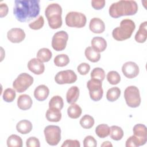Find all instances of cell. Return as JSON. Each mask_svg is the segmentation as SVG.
I'll list each match as a JSON object with an SVG mask.
<instances>
[{
	"mask_svg": "<svg viewBox=\"0 0 147 147\" xmlns=\"http://www.w3.org/2000/svg\"><path fill=\"white\" fill-rule=\"evenodd\" d=\"M40 11V0H16L13 14L21 22H28L38 16Z\"/></svg>",
	"mask_w": 147,
	"mask_h": 147,
	"instance_id": "cell-1",
	"label": "cell"
},
{
	"mask_svg": "<svg viewBox=\"0 0 147 147\" xmlns=\"http://www.w3.org/2000/svg\"><path fill=\"white\" fill-rule=\"evenodd\" d=\"M138 11V5L134 1L121 0L113 3L109 7L110 16L115 18L123 16L134 15Z\"/></svg>",
	"mask_w": 147,
	"mask_h": 147,
	"instance_id": "cell-2",
	"label": "cell"
},
{
	"mask_svg": "<svg viewBox=\"0 0 147 147\" xmlns=\"http://www.w3.org/2000/svg\"><path fill=\"white\" fill-rule=\"evenodd\" d=\"M62 8L56 3L49 4L45 9V15L47 18L48 25L51 29H56L62 25Z\"/></svg>",
	"mask_w": 147,
	"mask_h": 147,
	"instance_id": "cell-3",
	"label": "cell"
},
{
	"mask_svg": "<svg viewBox=\"0 0 147 147\" xmlns=\"http://www.w3.org/2000/svg\"><path fill=\"white\" fill-rule=\"evenodd\" d=\"M136 28V25L130 19L122 20L119 26L116 27L112 32L113 37L117 41H123L129 38Z\"/></svg>",
	"mask_w": 147,
	"mask_h": 147,
	"instance_id": "cell-4",
	"label": "cell"
},
{
	"mask_svg": "<svg viewBox=\"0 0 147 147\" xmlns=\"http://www.w3.org/2000/svg\"><path fill=\"white\" fill-rule=\"evenodd\" d=\"M124 98L128 106L136 108L141 103V96L138 88L134 86H130L125 90Z\"/></svg>",
	"mask_w": 147,
	"mask_h": 147,
	"instance_id": "cell-5",
	"label": "cell"
},
{
	"mask_svg": "<svg viewBox=\"0 0 147 147\" xmlns=\"http://www.w3.org/2000/svg\"><path fill=\"white\" fill-rule=\"evenodd\" d=\"M46 142L50 145H57L61 140V129L56 125H48L44 130Z\"/></svg>",
	"mask_w": 147,
	"mask_h": 147,
	"instance_id": "cell-6",
	"label": "cell"
},
{
	"mask_svg": "<svg viewBox=\"0 0 147 147\" xmlns=\"http://www.w3.org/2000/svg\"><path fill=\"white\" fill-rule=\"evenodd\" d=\"M86 17L82 13L71 11L65 16V24L69 27L83 28L86 25Z\"/></svg>",
	"mask_w": 147,
	"mask_h": 147,
	"instance_id": "cell-7",
	"label": "cell"
},
{
	"mask_svg": "<svg viewBox=\"0 0 147 147\" xmlns=\"http://www.w3.org/2000/svg\"><path fill=\"white\" fill-rule=\"evenodd\" d=\"M33 78L27 73H21L14 80L13 87L18 92L26 91L33 83Z\"/></svg>",
	"mask_w": 147,
	"mask_h": 147,
	"instance_id": "cell-8",
	"label": "cell"
},
{
	"mask_svg": "<svg viewBox=\"0 0 147 147\" xmlns=\"http://www.w3.org/2000/svg\"><path fill=\"white\" fill-rule=\"evenodd\" d=\"M102 86V82L94 79H91L87 83V87L89 91L90 96L92 100L99 101L102 99L103 94Z\"/></svg>",
	"mask_w": 147,
	"mask_h": 147,
	"instance_id": "cell-9",
	"label": "cell"
},
{
	"mask_svg": "<svg viewBox=\"0 0 147 147\" xmlns=\"http://www.w3.org/2000/svg\"><path fill=\"white\" fill-rule=\"evenodd\" d=\"M68 40V35L65 31L57 32L52 37V47L56 51H61L65 48Z\"/></svg>",
	"mask_w": 147,
	"mask_h": 147,
	"instance_id": "cell-10",
	"label": "cell"
},
{
	"mask_svg": "<svg viewBox=\"0 0 147 147\" xmlns=\"http://www.w3.org/2000/svg\"><path fill=\"white\" fill-rule=\"evenodd\" d=\"M77 80V75L71 69L61 71L57 73L55 77V80L59 84H71Z\"/></svg>",
	"mask_w": 147,
	"mask_h": 147,
	"instance_id": "cell-11",
	"label": "cell"
},
{
	"mask_svg": "<svg viewBox=\"0 0 147 147\" xmlns=\"http://www.w3.org/2000/svg\"><path fill=\"white\" fill-rule=\"evenodd\" d=\"M122 71L125 77L129 79L136 78L139 74V67L133 61H127L122 67Z\"/></svg>",
	"mask_w": 147,
	"mask_h": 147,
	"instance_id": "cell-12",
	"label": "cell"
},
{
	"mask_svg": "<svg viewBox=\"0 0 147 147\" xmlns=\"http://www.w3.org/2000/svg\"><path fill=\"white\" fill-rule=\"evenodd\" d=\"M133 135L138 140L140 146L144 145L147 141V129L145 125L138 123L133 127Z\"/></svg>",
	"mask_w": 147,
	"mask_h": 147,
	"instance_id": "cell-13",
	"label": "cell"
},
{
	"mask_svg": "<svg viewBox=\"0 0 147 147\" xmlns=\"http://www.w3.org/2000/svg\"><path fill=\"white\" fill-rule=\"evenodd\" d=\"M7 39L13 43H19L25 38V33L21 28H12L7 33Z\"/></svg>",
	"mask_w": 147,
	"mask_h": 147,
	"instance_id": "cell-14",
	"label": "cell"
},
{
	"mask_svg": "<svg viewBox=\"0 0 147 147\" xmlns=\"http://www.w3.org/2000/svg\"><path fill=\"white\" fill-rule=\"evenodd\" d=\"M29 71L36 75H41L45 71V65L41 60L37 58H33L28 63Z\"/></svg>",
	"mask_w": 147,
	"mask_h": 147,
	"instance_id": "cell-15",
	"label": "cell"
},
{
	"mask_svg": "<svg viewBox=\"0 0 147 147\" xmlns=\"http://www.w3.org/2000/svg\"><path fill=\"white\" fill-rule=\"evenodd\" d=\"M89 28L94 33H102L105 30V25L101 19L94 17L90 20Z\"/></svg>",
	"mask_w": 147,
	"mask_h": 147,
	"instance_id": "cell-16",
	"label": "cell"
},
{
	"mask_svg": "<svg viewBox=\"0 0 147 147\" xmlns=\"http://www.w3.org/2000/svg\"><path fill=\"white\" fill-rule=\"evenodd\" d=\"M33 101L30 96L27 94L20 95L17 99V106L22 110H26L31 108Z\"/></svg>",
	"mask_w": 147,
	"mask_h": 147,
	"instance_id": "cell-17",
	"label": "cell"
},
{
	"mask_svg": "<svg viewBox=\"0 0 147 147\" xmlns=\"http://www.w3.org/2000/svg\"><path fill=\"white\" fill-rule=\"evenodd\" d=\"M49 90L47 86L41 84L37 86L34 91V96L38 101H44L48 96Z\"/></svg>",
	"mask_w": 147,
	"mask_h": 147,
	"instance_id": "cell-18",
	"label": "cell"
},
{
	"mask_svg": "<svg viewBox=\"0 0 147 147\" xmlns=\"http://www.w3.org/2000/svg\"><path fill=\"white\" fill-rule=\"evenodd\" d=\"M91 47L96 52L100 53L104 51L107 47V42L106 40L102 37H95L91 42Z\"/></svg>",
	"mask_w": 147,
	"mask_h": 147,
	"instance_id": "cell-19",
	"label": "cell"
},
{
	"mask_svg": "<svg viewBox=\"0 0 147 147\" xmlns=\"http://www.w3.org/2000/svg\"><path fill=\"white\" fill-rule=\"evenodd\" d=\"M45 117L47 119L49 122H57L61 120V113L57 109L49 107L46 112Z\"/></svg>",
	"mask_w": 147,
	"mask_h": 147,
	"instance_id": "cell-20",
	"label": "cell"
},
{
	"mask_svg": "<svg viewBox=\"0 0 147 147\" xmlns=\"http://www.w3.org/2000/svg\"><path fill=\"white\" fill-rule=\"evenodd\" d=\"M147 22L145 21L142 22L140 26L139 29L135 35V40L139 43L144 42L147 38Z\"/></svg>",
	"mask_w": 147,
	"mask_h": 147,
	"instance_id": "cell-21",
	"label": "cell"
},
{
	"mask_svg": "<svg viewBox=\"0 0 147 147\" xmlns=\"http://www.w3.org/2000/svg\"><path fill=\"white\" fill-rule=\"evenodd\" d=\"M33 126L28 120L24 119L19 121L16 125V129L17 131L22 134H26L31 131L32 130Z\"/></svg>",
	"mask_w": 147,
	"mask_h": 147,
	"instance_id": "cell-22",
	"label": "cell"
},
{
	"mask_svg": "<svg viewBox=\"0 0 147 147\" xmlns=\"http://www.w3.org/2000/svg\"><path fill=\"white\" fill-rule=\"evenodd\" d=\"M79 96V89L77 86L70 87L66 94L67 102L69 104L75 103Z\"/></svg>",
	"mask_w": 147,
	"mask_h": 147,
	"instance_id": "cell-23",
	"label": "cell"
},
{
	"mask_svg": "<svg viewBox=\"0 0 147 147\" xmlns=\"http://www.w3.org/2000/svg\"><path fill=\"white\" fill-rule=\"evenodd\" d=\"M86 57L92 63L98 62L100 58V55L99 52L95 51L91 47H88L84 51Z\"/></svg>",
	"mask_w": 147,
	"mask_h": 147,
	"instance_id": "cell-24",
	"label": "cell"
},
{
	"mask_svg": "<svg viewBox=\"0 0 147 147\" xmlns=\"http://www.w3.org/2000/svg\"><path fill=\"white\" fill-rule=\"evenodd\" d=\"M82 108L76 103L71 104L67 109V114L69 117L72 119L78 118L82 114Z\"/></svg>",
	"mask_w": 147,
	"mask_h": 147,
	"instance_id": "cell-25",
	"label": "cell"
},
{
	"mask_svg": "<svg viewBox=\"0 0 147 147\" xmlns=\"http://www.w3.org/2000/svg\"><path fill=\"white\" fill-rule=\"evenodd\" d=\"M110 137L111 139L115 141L121 140L123 136V131L122 129L118 126L113 125L110 127Z\"/></svg>",
	"mask_w": 147,
	"mask_h": 147,
	"instance_id": "cell-26",
	"label": "cell"
},
{
	"mask_svg": "<svg viewBox=\"0 0 147 147\" xmlns=\"http://www.w3.org/2000/svg\"><path fill=\"white\" fill-rule=\"evenodd\" d=\"M52 52L47 48L40 49L37 53V57L42 62H48L52 58Z\"/></svg>",
	"mask_w": 147,
	"mask_h": 147,
	"instance_id": "cell-27",
	"label": "cell"
},
{
	"mask_svg": "<svg viewBox=\"0 0 147 147\" xmlns=\"http://www.w3.org/2000/svg\"><path fill=\"white\" fill-rule=\"evenodd\" d=\"M110 131V127L105 123L100 124L98 125L95 128V133L100 138H104L107 137Z\"/></svg>",
	"mask_w": 147,
	"mask_h": 147,
	"instance_id": "cell-28",
	"label": "cell"
},
{
	"mask_svg": "<svg viewBox=\"0 0 147 147\" xmlns=\"http://www.w3.org/2000/svg\"><path fill=\"white\" fill-rule=\"evenodd\" d=\"M121 95V90L117 87L109 88L106 93V98L110 102H114L117 100Z\"/></svg>",
	"mask_w": 147,
	"mask_h": 147,
	"instance_id": "cell-29",
	"label": "cell"
},
{
	"mask_svg": "<svg viewBox=\"0 0 147 147\" xmlns=\"http://www.w3.org/2000/svg\"><path fill=\"white\" fill-rule=\"evenodd\" d=\"M7 145L8 147H21L22 146V138L16 134H11L7 140Z\"/></svg>",
	"mask_w": 147,
	"mask_h": 147,
	"instance_id": "cell-30",
	"label": "cell"
},
{
	"mask_svg": "<svg viewBox=\"0 0 147 147\" xmlns=\"http://www.w3.org/2000/svg\"><path fill=\"white\" fill-rule=\"evenodd\" d=\"M80 125L84 129H90L94 125V118L88 114H86L82 117L80 120Z\"/></svg>",
	"mask_w": 147,
	"mask_h": 147,
	"instance_id": "cell-31",
	"label": "cell"
},
{
	"mask_svg": "<svg viewBox=\"0 0 147 147\" xmlns=\"http://www.w3.org/2000/svg\"><path fill=\"white\" fill-rule=\"evenodd\" d=\"M63 99L59 95L53 96L49 102V107H53L61 110L63 109Z\"/></svg>",
	"mask_w": 147,
	"mask_h": 147,
	"instance_id": "cell-32",
	"label": "cell"
},
{
	"mask_svg": "<svg viewBox=\"0 0 147 147\" xmlns=\"http://www.w3.org/2000/svg\"><path fill=\"white\" fill-rule=\"evenodd\" d=\"M69 62V59L68 55L65 54H60L57 55L54 59V63L57 67L66 66Z\"/></svg>",
	"mask_w": 147,
	"mask_h": 147,
	"instance_id": "cell-33",
	"label": "cell"
},
{
	"mask_svg": "<svg viewBox=\"0 0 147 147\" xmlns=\"http://www.w3.org/2000/svg\"><path fill=\"white\" fill-rule=\"evenodd\" d=\"M107 81L112 85H116L121 81L119 74L115 71H109L107 75Z\"/></svg>",
	"mask_w": 147,
	"mask_h": 147,
	"instance_id": "cell-34",
	"label": "cell"
},
{
	"mask_svg": "<svg viewBox=\"0 0 147 147\" xmlns=\"http://www.w3.org/2000/svg\"><path fill=\"white\" fill-rule=\"evenodd\" d=\"M91 79H94L99 80L102 82L105 78V71L99 67L94 68L91 72Z\"/></svg>",
	"mask_w": 147,
	"mask_h": 147,
	"instance_id": "cell-35",
	"label": "cell"
},
{
	"mask_svg": "<svg viewBox=\"0 0 147 147\" xmlns=\"http://www.w3.org/2000/svg\"><path fill=\"white\" fill-rule=\"evenodd\" d=\"M16 94L14 89L11 88H6L3 94V99L6 102H11L16 98Z\"/></svg>",
	"mask_w": 147,
	"mask_h": 147,
	"instance_id": "cell-36",
	"label": "cell"
},
{
	"mask_svg": "<svg viewBox=\"0 0 147 147\" xmlns=\"http://www.w3.org/2000/svg\"><path fill=\"white\" fill-rule=\"evenodd\" d=\"M44 24V20L42 16L38 17V18L34 21L29 24V27L33 30H38L42 28Z\"/></svg>",
	"mask_w": 147,
	"mask_h": 147,
	"instance_id": "cell-37",
	"label": "cell"
},
{
	"mask_svg": "<svg viewBox=\"0 0 147 147\" xmlns=\"http://www.w3.org/2000/svg\"><path fill=\"white\" fill-rule=\"evenodd\" d=\"M97 145L96 140L91 136H86L83 140V146L84 147H96Z\"/></svg>",
	"mask_w": 147,
	"mask_h": 147,
	"instance_id": "cell-38",
	"label": "cell"
},
{
	"mask_svg": "<svg viewBox=\"0 0 147 147\" xmlns=\"http://www.w3.org/2000/svg\"><path fill=\"white\" fill-rule=\"evenodd\" d=\"M77 69L78 72L82 75H86L87 74L90 70V66L88 63H82L80 64L78 67Z\"/></svg>",
	"mask_w": 147,
	"mask_h": 147,
	"instance_id": "cell-39",
	"label": "cell"
},
{
	"mask_svg": "<svg viewBox=\"0 0 147 147\" xmlns=\"http://www.w3.org/2000/svg\"><path fill=\"white\" fill-rule=\"evenodd\" d=\"M27 147H40V143L39 140L35 137H29L26 141Z\"/></svg>",
	"mask_w": 147,
	"mask_h": 147,
	"instance_id": "cell-40",
	"label": "cell"
},
{
	"mask_svg": "<svg viewBox=\"0 0 147 147\" xmlns=\"http://www.w3.org/2000/svg\"><path fill=\"white\" fill-rule=\"evenodd\" d=\"M125 146L126 147H137L140 146V144L137 138L134 135H133L127 138L126 141Z\"/></svg>",
	"mask_w": 147,
	"mask_h": 147,
	"instance_id": "cell-41",
	"label": "cell"
},
{
	"mask_svg": "<svg viewBox=\"0 0 147 147\" xmlns=\"http://www.w3.org/2000/svg\"><path fill=\"white\" fill-rule=\"evenodd\" d=\"M80 146L79 141L76 140H67L61 145V147H80Z\"/></svg>",
	"mask_w": 147,
	"mask_h": 147,
	"instance_id": "cell-42",
	"label": "cell"
},
{
	"mask_svg": "<svg viewBox=\"0 0 147 147\" xmlns=\"http://www.w3.org/2000/svg\"><path fill=\"white\" fill-rule=\"evenodd\" d=\"M91 5L94 9L96 10H100L105 6V0H92L91 1Z\"/></svg>",
	"mask_w": 147,
	"mask_h": 147,
	"instance_id": "cell-43",
	"label": "cell"
},
{
	"mask_svg": "<svg viewBox=\"0 0 147 147\" xmlns=\"http://www.w3.org/2000/svg\"><path fill=\"white\" fill-rule=\"evenodd\" d=\"M8 13V6L6 3H1L0 4V17L1 18L5 17Z\"/></svg>",
	"mask_w": 147,
	"mask_h": 147,
	"instance_id": "cell-44",
	"label": "cell"
},
{
	"mask_svg": "<svg viewBox=\"0 0 147 147\" xmlns=\"http://www.w3.org/2000/svg\"><path fill=\"white\" fill-rule=\"evenodd\" d=\"M102 146H112V144L109 141H105L102 145Z\"/></svg>",
	"mask_w": 147,
	"mask_h": 147,
	"instance_id": "cell-45",
	"label": "cell"
}]
</instances>
